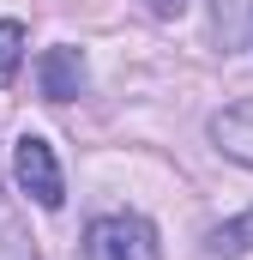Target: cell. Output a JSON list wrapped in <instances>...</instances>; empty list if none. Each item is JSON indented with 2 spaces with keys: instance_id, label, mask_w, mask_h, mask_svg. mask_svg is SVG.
Here are the masks:
<instances>
[{
  "instance_id": "cell-1",
  "label": "cell",
  "mask_w": 253,
  "mask_h": 260,
  "mask_svg": "<svg viewBox=\"0 0 253 260\" xmlns=\"http://www.w3.org/2000/svg\"><path fill=\"white\" fill-rule=\"evenodd\" d=\"M85 260H163L157 224L139 212H103L85 224Z\"/></svg>"
},
{
  "instance_id": "cell-4",
  "label": "cell",
  "mask_w": 253,
  "mask_h": 260,
  "mask_svg": "<svg viewBox=\"0 0 253 260\" xmlns=\"http://www.w3.org/2000/svg\"><path fill=\"white\" fill-rule=\"evenodd\" d=\"M211 139H217L223 157H235V164H247V170H253V97H247V103L217 109V115H211Z\"/></svg>"
},
{
  "instance_id": "cell-3",
  "label": "cell",
  "mask_w": 253,
  "mask_h": 260,
  "mask_svg": "<svg viewBox=\"0 0 253 260\" xmlns=\"http://www.w3.org/2000/svg\"><path fill=\"white\" fill-rule=\"evenodd\" d=\"M36 85H43V97L49 103H72L78 91H85V55L78 49H43V61H36Z\"/></svg>"
},
{
  "instance_id": "cell-8",
  "label": "cell",
  "mask_w": 253,
  "mask_h": 260,
  "mask_svg": "<svg viewBox=\"0 0 253 260\" xmlns=\"http://www.w3.org/2000/svg\"><path fill=\"white\" fill-rule=\"evenodd\" d=\"M145 6H151V12H157V18H175V12H181V6H187V0H145Z\"/></svg>"
},
{
  "instance_id": "cell-2",
  "label": "cell",
  "mask_w": 253,
  "mask_h": 260,
  "mask_svg": "<svg viewBox=\"0 0 253 260\" xmlns=\"http://www.w3.org/2000/svg\"><path fill=\"white\" fill-rule=\"evenodd\" d=\"M12 176H18V188L36 200L43 212H61L66 182H61V164H55V145H49L43 133H24V139L12 145Z\"/></svg>"
},
{
  "instance_id": "cell-7",
  "label": "cell",
  "mask_w": 253,
  "mask_h": 260,
  "mask_svg": "<svg viewBox=\"0 0 253 260\" xmlns=\"http://www.w3.org/2000/svg\"><path fill=\"white\" fill-rule=\"evenodd\" d=\"M18 61H24V24L18 18H0V85L18 73Z\"/></svg>"
},
{
  "instance_id": "cell-6",
  "label": "cell",
  "mask_w": 253,
  "mask_h": 260,
  "mask_svg": "<svg viewBox=\"0 0 253 260\" xmlns=\"http://www.w3.org/2000/svg\"><path fill=\"white\" fill-rule=\"evenodd\" d=\"M199 254H205V260H241V254H253V206L241 212V218H229V224L205 230Z\"/></svg>"
},
{
  "instance_id": "cell-5",
  "label": "cell",
  "mask_w": 253,
  "mask_h": 260,
  "mask_svg": "<svg viewBox=\"0 0 253 260\" xmlns=\"http://www.w3.org/2000/svg\"><path fill=\"white\" fill-rule=\"evenodd\" d=\"M211 30H217V49L235 55L253 43V0H211Z\"/></svg>"
}]
</instances>
